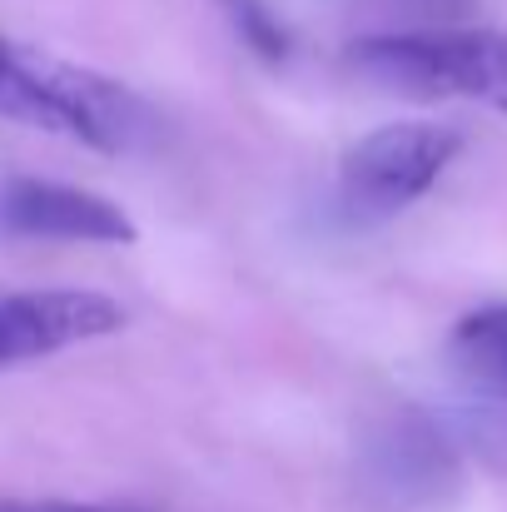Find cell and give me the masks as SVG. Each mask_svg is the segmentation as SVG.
<instances>
[{"instance_id":"3957f363","label":"cell","mask_w":507,"mask_h":512,"mask_svg":"<svg viewBox=\"0 0 507 512\" xmlns=\"http://www.w3.org/2000/svg\"><path fill=\"white\" fill-rule=\"evenodd\" d=\"M463 135L433 120H398L363 135L338 160V214L348 224H383L418 204L458 160Z\"/></svg>"},{"instance_id":"6da1fadb","label":"cell","mask_w":507,"mask_h":512,"mask_svg":"<svg viewBox=\"0 0 507 512\" xmlns=\"http://www.w3.org/2000/svg\"><path fill=\"white\" fill-rule=\"evenodd\" d=\"M0 120L75 140L100 155H135L160 130L150 100L125 80L20 45L10 35H0Z\"/></svg>"},{"instance_id":"52a82bcc","label":"cell","mask_w":507,"mask_h":512,"mask_svg":"<svg viewBox=\"0 0 507 512\" xmlns=\"http://www.w3.org/2000/svg\"><path fill=\"white\" fill-rule=\"evenodd\" d=\"M229 10H234V25L244 30V40H249L264 60H279V55L289 50V35H284L279 15H269L259 0H229Z\"/></svg>"},{"instance_id":"7a4b0ae2","label":"cell","mask_w":507,"mask_h":512,"mask_svg":"<svg viewBox=\"0 0 507 512\" xmlns=\"http://www.w3.org/2000/svg\"><path fill=\"white\" fill-rule=\"evenodd\" d=\"M348 70L408 100H468L507 115V30L423 25L348 45Z\"/></svg>"},{"instance_id":"ba28073f","label":"cell","mask_w":507,"mask_h":512,"mask_svg":"<svg viewBox=\"0 0 507 512\" xmlns=\"http://www.w3.org/2000/svg\"><path fill=\"white\" fill-rule=\"evenodd\" d=\"M0 512H145L115 503H65V498H0Z\"/></svg>"},{"instance_id":"5b68a950","label":"cell","mask_w":507,"mask_h":512,"mask_svg":"<svg viewBox=\"0 0 507 512\" xmlns=\"http://www.w3.org/2000/svg\"><path fill=\"white\" fill-rule=\"evenodd\" d=\"M125 329V309L90 289H30L0 299V368L50 358Z\"/></svg>"},{"instance_id":"9c48e42d","label":"cell","mask_w":507,"mask_h":512,"mask_svg":"<svg viewBox=\"0 0 507 512\" xmlns=\"http://www.w3.org/2000/svg\"><path fill=\"white\" fill-rule=\"evenodd\" d=\"M498 433H503V448H507V408H503V428H498Z\"/></svg>"},{"instance_id":"277c9868","label":"cell","mask_w":507,"mask_h":512,"mask_svg":"<svg viewBox=\"0 0 507 512\" xmlns=\"http://www.w3.org/2000/svg\"><path fill=\"white\" fill-rule=\"evenodd\" d=\"M0 229L20 239H55V244H135L140 224L105 194L15 174L0 184Z\"/></svg>"},{"instance_id":"8992f818","label":"cell","mask_w":507,"mask_h":512,"mask_svg":"<svg viewBox=\"0 0 507 512\" xmlns=\"http://www.w3.org/2000/svg\"><path fill=\"white\" fill-rule=\"evenodd\" d=\"M448 363L478 398L507 408V304L463 314L448 334Z\"/></svg>"}]
</instances>
